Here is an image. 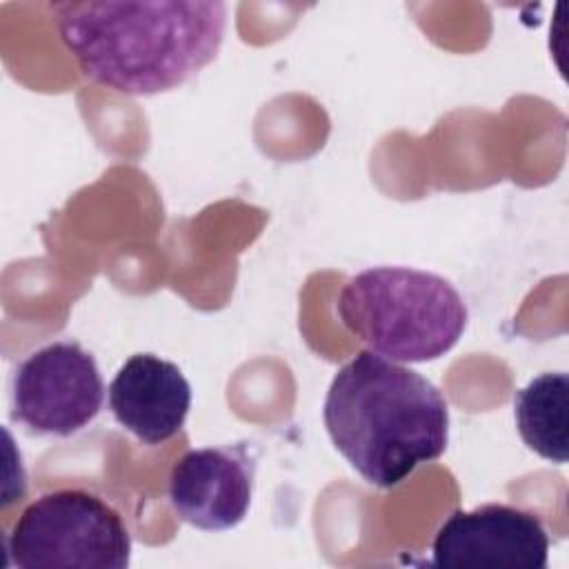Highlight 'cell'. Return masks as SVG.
Here are the masks:
<instances>
[{
	"instance_id": "obj_1",
	"label": "cell",
	"mask_w": 569,
	"mask_h": 569,
	"mask_svg": "<svg viewBox=\"0 0 569 569\" xmlns=\"http://www.w3.org/2000/svg\"><path fill=\"white\" fill-rule=\"evenodd\" d=\"M49 11L82 76L127 96L182 87L216 60L227 31L218 0L53 2Z\"/></svg>"
},
{
	"instance_id": "obj_2",
	"label": "cell",
	"mask_w": 569,
	"mask_h": 569,
	"mask_svg": "<svg viewBox=\"0 0 569 569\" xmlns=\"http://www.w3.org/2000/svg\"><path fill=\"white\" fill-rule=\"evenodd\" d=\"M322 420L351 469L380 489L438 460L449 442V405L440 389L369 349L331 378Z\"/></svg>"
},
{
	"instance_id": "obj_3",
	"label": "cell",
	"mask_w": 569,
	"mask_h": 569,
	"mask_svg": "<svg viewBox=\"0 0 569 569\" xmlns=\"http://www.w3.org/2000/svg\"><path fill=\"white\" fill-rule=\"evenodd\" d=\"M340 322L393 362H429L449 353L469 320L458 289L442 276L411 267H371L338 293Z\"/></svg>"
},
{
	"instance_id": "obj_4",
	"label": "cell",
	"mask_w": 569,
	"mask_h": 569,
	"mask_svg": "<svg viewBox=\"0 0 569 569\" xmlns=\"http://www.w3.org/2000/svg\"><path fill=\"white\" fill-rule=\"evenodd\" d=\"M7 560L20 569H124L131 533L102 496L64 487L31 500L7 536Z\"/></svg>"
},
{
	"instance_id": "obj_5",
	"label": "cell",
	"mask_w": 569,
	"mask_h": 569,
	"mask_svg": "<svg viewBox=\"0 0 569 569\" xmlns=\"http://www.w3.org/2000/svg\"><path fill=\"white\" fill-rule=\"evenodd\" d=\"M102 402L98 362L73 340L31 351L11 378V418L33 436L69 438L98 418Z\"/></svg>"
},
{
	"instance_id": "obj_6",
	"label": "cell",
	"mask_w": 569,
	"mask_h": 569,
	"mask_svg": "<svg viewBox=\"0 0 569 569\" xmlns=\"http://www.w3.org/2000/svg\"><path fill=\"white\" fill-rule=\"evenodd\" d=\"M436 567H509L545 569L549 533L542 520L522 507L489 502L453 511L431 545Z\"/></svg>"
},
{
	"instance_id": "obj_7",
	"label": "cell",
	"mask_w": 569,
	"mask_h": 569,
	"mask_svg": "<svg viewBox=\"0 0 569 569\" xmlns=\"http://www.w3.org/2000/svg\"><path fill=\"white\" fill-rule=\"evenodd\" d=\"M256 467L251 442L191 449L169 471V505L196 529H233L249 511Z\"/></svg>"
},
{
	"instance_id": "obj_8",
	"label": "cell",
	"mask_w": 569,
	"mask_h": 569,
	"mask_svg": "<svg viewBox=\"0 0 569 569\" xmlns=\"http://www.w3.org/2000/svg\"><path fill=\"white\" fill-rule=\"evenodd\" d=\"M113 420L142 445L171 440L191 409V385L178 365L156 353H133L109 385Z\"/></svg>"
},
{
	"instance_id": "obj_9",
	"label": "cell",
	"mask_w": 569,
	"mask_h": 569,
	"mask_svg": "<svg viewBox=\"0 0 569 569\" xmlns=\"http://www.w3.org/2000/svg\"><path fill=\"white\" fill-rule=\"evenodd\" d=\"M567 407L569 376L565 371H545L513 396V418L522 442L556 465L569 458Z\"/></svg>"
}]
</instances>
